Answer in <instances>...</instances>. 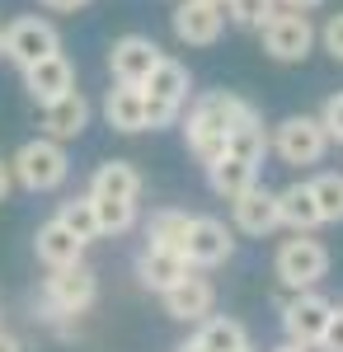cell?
I'll return each mask as SVG.
<instances>
[{
	"instance_id": "obj_31",
	"label": "cell",
	"mask_w": 343,
	"mask_h": 352,
	"mask_svg": "<svg viewBox=\"0 0 343 352\" xmlns=\"http://www.w3.org/2000/svg\"><path fill=\"white\" fill-rule=\"evenodd\" d=\"M315 38L324 43V52L334 56V61H343V10H339V14H329V19H324V28H320Z\"/></svg>"
},
{
	"instance_id": "obj_4",
	"label": "cell",
	"mask_w": 343,
	"mask_h": 352,
	"mask_svg": "<svg viewBox=\"0 0 343 352\" xmlns=\"http://www.w3.org/2000/svg\"><path fill=\"white\" fill-rule=\"evenodd\" d=\"M94 300H99V277L90 263L61 268L43 287V320H80Z\"/></svg>"
},
{
	"instance_id": "obj_11",
	"label": "cell",
	"mask_w": 343,
	"mask_h": 352,
	"mask_svg": "<svg viewBox=\"0 0 343 352\" xmlns=\"http://www.w3.org/2000/svg\"><path fill=\"white\" fill-rule=\"evenodd\" d=\"M329 310H334V300L320 296V292H291V300L282 305V333H287V343L315 348L324 324H329Z\"/></svg>"
},
{
	"instance_id": "obj_17",
	"label": "cell",
	"mask_w": 343,
	"mask_h": 352,
	"mask_svg": "<svg viewBox=\"0 0 343 352\" xmlns=\"http://www.w3.org/2000/svg\"><path fill=\"white\" fill-rule=\"evenodd\" d=\"M231 217H236V230L264 240V235L278 230V197H273L264 184H254V188H245L236 202H231Z\"/></svg>"
},
{
	"instance_id": "obj_36",
	"label": "cell",
	"mask_w": 343,
	"mask_h": 352,
	"mask_svg": "<svg viewBox=\"0 0 343 352\" xmlns=\"http://www.w3.org/2000/svg\"><path fill=\"white\" fill-rule=\"evenodd\" d=\"M278 5H282V10H301V14H306V10H315V5H324V0H278Z\"/></svg>"
},
{
	"instance_id": "obj_32",
	"label": "cell",
	"mask_w": 343,
	"mask_h": 352,
	"mask_svg": "<svg viewBox=\"0 0 343 352\" xmlns=\"http://www.w3.org/2000/svg\"><path fill=\"white\" fill-rule=\"evenodd\" d=\"M320 352H343V305H334L329 310V324H324V333H320Z\"/></svg>"
},
{
	"instance_id": "obj_22",
	"label": "cell",
	"mask_w": 343,
	"mask_h": 352,
	"mask_svg": "<svg viewBox=\"0 0 343 352\" xmlns=\"http://www.w3.org/2000/svg\"><path fill=\"white\" fill-rule=\"evenodd\" d=\"M226 155H236V160H245V164H264V155H268V127H264V118L254 109H245L240 113V122L226 132Z\"/></svg>"
},
{
	"instance_id": "obj_26",
	"label": "cell",
	"mask_w": 343,
	"mask_h": 352,
	"mask_svg": "<svg viewBox=\"0 0 343 352\" xmlns=\"http://www.w3.org/2000/svg\"><path fill=\"white\" fill-rule=\"evenodd\" d=\"M56 221H61L80 244L99 240V221H94V202H90V197H71V202H61V207H56Z\"/></svg>"
},
{
	"instance_id": "obj_27",
	"label": "cell",
	"mask_w": 343,
	"mask_h": 352,
	"mask_svg": "<svg viewBox=\"0 0 343 352\" xmlns=\"http://www.w3.org/2000/svg\"><path fill=\"white\" fill-rule=\"evenodd\" d=\"M311 197L320 207V221H343V174L329 169V174H315L311 179Z\"/></svg>"
},
{
	"instance_id": "obj_12",
	"label": "cell",
	"mask_w": 343,
	"mask_h": 352,
	"mask_svg": "<svg viewBox=\"0 0 343 352\" xmlns=\"http://www.w3.org/2000/svg\"><path fill=\"white\" fill-rule=\"evenodd\" d=\"M169 19H174V38L184 47H211L221 38V28H226L221 5H207V0H179Z\"/></svg>"
},
{
	"instance_id": "obj_38",
	"label": "cell",
	"mask_w": 343,
	"mask_h": 352,
	"mask_svg": "<svg viewBox=\"0 0 343 352\" xmlns=\"http://www.w3.org/2000/svg\"><path fill=\"white\" fill-rule=\"evenodd\" d=\"M273 352H311V348H296V343H278Z\"/></svg>"
},
{
	"instance_id": "obj_6",
	"label": "cell",
	"mask_w": 343,
	"mask_h": 352,
	"mask_svg": "<svg viewBox=\"0 0 343 352\" xmlns=\"http://www.w3.org/2000/svg\"><path fill=\"white\" fill-rule=\"evenodd\" d=\"M268 151H278V160L282 164H320L324 160V151H329V136L320 127V118L311 113H291L282 118L273 132H268Z\"/></svg>"
},
{
	"instance_id": "obj_39",
	"label": "cell",
	"mask_w": 343,
	"mask_h": 352,
	"mask_svg": "<svg viewBox=\"0 0 343 352\" xmlns=\"http://www.w3.org/2000/svg\"><path fill=\"white\" fill-rule=\"evenodd\" d=\"M207 5H226V0H207Z\"/></svg>"
},
{
	"instance_id": "obj_20",
	"label": "cell",
	"mask_w": 343,
	"mask_h": 352,
	"mask_svg": "<svg viewBox=\"0 0 343 352\" xmlns=\"http://www.w3.org/2000/svg\"><path fill=\"white\" fill-rule=\"evenodd\" d=\"M104 122L113 127V132H123V136L146 132V99H141V89L113 85V89L104 94Z\"/></svg>"
},
{
	"instance_id": "obj_5",
	"label": "cell",
	"mask_w": 343,
	"mask_h": 352,
	"mask_svg": "<svg viewBox=\"0 0 343 352\" xmlns=\"http://www.w3.org/2000/svg\"><path fill=\"white\" fill-rule=\"evenodd\" d=\"M273 272L287 292H315L329 272V249L311 235H291V240L278 244V258H273Z\"/></svg>"
},
{
	"instance_id": "obj_33",
	"label": "cell",
	"mask_w": 343,
	"mask_h": 352,
	"mask_svg": "<svg viewBox=\"0 0 343 352\" xmlns=\"http://www.w3.org/2000/svg\"><path fill=\"white\" fill-rule=\"evenodd\" d=\"M48 10H61V14H76V10H85L90 0H43Z\"/></svg>"
},
{
	"instance_id": "obj_30",
	"label": "cell",
	"mask_w": 343,
	"mask_h": 352,
	"mask_svg": "<svg viewBox=\"0 0 343 352\" xmlns=\"http://www.w3.org/2000/svg\"><path fill=\"white\" fill-rule=\"evenodd\" d=\"M315 118H320V127H324V136H329V141H343V89L324 99V109H320Z\"/></svg>"
},
{
	"instance_id": "obj_19",
	"label": "cell",
	"mask_w": 343,
	"mask_h": 352,
	"mask_svg": "<svg viewBox=\"0 0 343 352\" xmlns=\"http://www.w3.org/2000/svg\"><path fill=\"white\" fill-rule=\"evenodd\" d=\"M188 263H184V254H169V249H141V258H136V277H141V287L146 292H169V287H179L188 277Z\"/></svg>"
},
{
	"instance_id": "obj_40",
	"label": "cell",
	"mask_w": 343,
	"mask_h": 352,
	"mask_svg": "<svg viewBox=\"0 0 343 352\" xmlns=\"http://www.w3.org/2000/svg\"><path fill=\"white\" fill-rule=\"evenodd\" d=\"M0 56H5V47H0Z\"/></svg>"
},
{
	"instance_id": "obj_18",
	"label": "cell",
	"mask_w": 343,
	"mask_h": 352,
	"mask_svg": "<svg viewBox=\"0 0 343 352\" xmlns=\"http://www.w3.org/2000/svg\"><path fill=\"white\" fill-rule=\"evenodd\" d=\"M85 197H104V202H136L141 197V174L132 160H104L90 174V192Z\"/></svg>"
},
{
	"instance_id": "obj_25",
	"label": "cell",
	"mask_w": 343,
	"mask_h": 352,
	"mask_svg": "<svg viewBox=\"0 0 343 352\" xmlns=\"http://www.w3.org/2000/svg\"><path fill=\"white\" fill-rule=\"evenodd\" d=\"M188 212H179V207H160L156 217L146 221V240H151V249H169V254H184V235H188Z\"/></svg>"
},
{
	"instance_id": "obj_7",
	"label": "cell",
	"mask_w": 343,
	"mask_h": 352,
	"mask_svg": "<svg viewBox=\"0 0 343 352\" xmlns=\"http://www.w3.org/2000/svg\"><path fill=\"white\" fill-rule=\"evenodd\" d=\"M0 47H5V56H10L19 71H28L33 61L61 52V33H56V24L43 19V14H19V19H10V24L0 28Z\"/></svg>"
},
{
	"instance_id": "obj_37",
	"label": "cell",
	"mask_w": 343,
	"mask_h": 352,
	"mask_svg": "<svg viewBox=\"0 0 343 352\" xmlns=\"http://www.w3.org/2000/svg\"><path fill=\"white\" fill-rule=\"evenodd\" d=\"M174 352H202V348H198L193 338H184V343H179V348H174Z\"/></svg>"
},
{
	"instance_id": "obj_29",
	"label": "cell",
	"mask_w": 343,
	"mask_h": 352,
	"mask_svg": "<svg viewBox=\"0 0 343 352\" xmlns=\"http://www.w3.org/2000/svg\"><path fill=\"white\" fill-rule=\"evenodd\" d=\"M221 14H231L236 28H254V33H259L268 14H278V0H226Z\"/></svg>"
},
{
	"instance_id": "obj_3",
	"label": "cell",
	"mask_w": 343,
	"mask_h": 352,
	"mask_svg": "<svg viewBox=\"0 0 343 352\" xmlns=\"http://www.w3.org/2000/svg\"><path fill=\"white\" fill-rule=\"evenodd\" d=\"M188 89H193L188 66H184V61H174V56H160L156 71H151L146 85H141V99H146V127H151V132L179 122V113H184V104H188Z\"/></svg>"
},
{
	"instance_id": "obj_34",
	"label": "cell",
	"mask_w": 343,
	"mask_h": 352,
	"mask_svg": "<svg viewBox=\"0 0 343 352\" xmlns=\"http://www.w3.org/2000/svg\"><path fill=\"white\" fill-rule=\"evenodd\" d=\"M10 188H14V179H10V160H0V202L10 197Z\"/></svg>"
},
{
	"instance_id": "obj_35",
	"label": "cell",
	"mask_w": 343,
	"mask_h": 352,
	"mask_svg": "<svg viewBox=\"0 0 343 352\" xmlns=\"http://www.w3.org/2000/svg\"><path fill=\"white\" fill-rule=\"evenodd\" d=\"M0 352H24V343H19L10 329H0Z\"/></svg>"
},
{
	"instance_id": "obj_28",
	"label": "cell",
	"mask_w": 343,
	"mask_h": 352,
	"mask_svg": "<svg viewBox=\"0 0 343 352\" xmlns=\"http://www.w3.org/2000/svg\"><path fill=\"white\" fill-rule=\"evenodd\" d=\"M90 202H94L99 235H127L136 226V202H104V197H90Z\"/></svg>"
},
{
	"instance_id": "obj_15",
	"label": "cell",
	"mask_w": 343,
	"mask_h": 352,
	"mask_svg": "<svg viewBox=\"0 0 343 352\" xmlns=\"http://www.w3.org/2000/svg\"><path fill=\"white\" fill-rule=\"evenodd\" d=\"M33 254H38V263H43L48 272H61V268L85 263V244H80L56 217L38 226V235H33Z\"/></svg>"
},
{
	"instance_id": "obj_1",
	"label": "cell",
	"mask_w": 343,
	"mask_h": 352,
	"mask_svg": "<svg viewBox=\"0 0 343 352\" xmlns=\"http://www.w3.org/2000/svg\"><path fill=\"white\" fill-rule=\"evenodd\" d=\"M245 109L249 104L240 94H231V89H211L202 99H193V109L184 118V141H188V151L198 155V164H211L226 155V132L240 122Z\"/></svg>"
},
{
	"instance_id": "obj_9",
	"label": "cell",
	"mask_w": 343,
	"mask_h": 352,
	"mask_svg": "<svg viewBox=\"0 0 343 352\" xmlns=\"http://www.w3.org/2000/svg\"><path fill=\"white\" fill-rule=\"evenodd\" d=\"M160 43L156 38H146V33H123L113 47H108V71H113V85H132V89H141L146 85V76L156 71L160 61Z\"/></svg>"
},
{
	"instance_id": "obj_14",
	"label": "cell",
	"mask_w": 343,
	"mask_h": 352,
	"mask_svg": "<svg viewBox=\"0 0 343 352\" xmlns=\"http://www.w3.org/2000/svg\"><path fill=\"white\" fill-rule=\"evenodd\" d=\"M24 89H28L33 104H52L61 94H71V89H76V66H71V56L52 52V56H43V61H33L24 71Z\"/></svg>"
},
{
	"instance_id": "obj_16",
	"label": "cell",
	"mask_w": 343,
	"mask_h": 352,
	"mask_svg": "<svg viewBox=\"0 0 343 352\" xmlns=\"http://www.w3.org/2000/svg\"><path fill=\"white\" fill-rule=\"evenodd\" d=\"M85 127H90V99L80 89L61 94L52 104H43V136H52V141L66 146V141H80Z\"/></svg>"
},
{
	"instance_id": "obj_8",
	"label": "cell",
	"mask_w": 343,
	"mask_h": 352,
	"mask_svg": "<svg viewBox=\"0 0 343 352\" xmlns=\"http://www.w3.org/2000/svg\"><path fill=\"white\" fill-rule=\"evenodd\" d=\"M259 38H264V52L273 56V61L296 66V61H306L311 47H315V24H311V14H301V10H278V14L264 19Z\"/></svg>"
},
{
	"instance_id": "obj_21",
	"label": "cell",
	"mask_w": 343,
	"mask_h": 352,
	"mask_svg": "<svg viewBox=\"0 0 343 352\" xmlns=\"http://www.w3.org/2000/svg\"><path fill=\"white\" fill-rule=\"evenodd\" d=\"M273 197H278V226H287L291 235H311L315 226H324L315 197H311V184H287Z\"/></svg>"
},
{
	"instance_id": "obj_10",
	"label": "cell",
	"mask_w": 343,
	"mask_h": 352,
	"mask_svg": "<svg viewBox=\"0 0 343 352\" xmlns=\"http://www.w3.org/2000/svg\"><path fill=\"white\" fill-rule=\"evenodd\" d=\"M236 254V240H231V230H226V221L216 217H193L188 221V235H184V263L193 272L202 268H221L226 258Z\"/></svg>"
},
{
	"instance_id": "obj_24",
	"label": "cell",
	"mask_w": 343,
	"mask_h": 352,
	"mask_svg": "<svg viewBox=\"0 0 343 352\" xmlns=\"http://www.w3.org/2000/svg\"><path fill=\"white\" fill-rule=\"evenodd\" d=\"M207 184H211L216 197L236 202L245 188H254V184H259V169H254V164H245V160H236V155H221V160L207 164Z\"/></svg>"
},
{
	"instance_id": "obj_13",
	"label": "cell",
	"mask_w": 343,
	"mask_h": 352,
	"mask_svg": "<svg viewBox=\"0 0 343 352\" xmlns=\"http://www.w3.org/2000/svg\"><path fill=\"white\" fill-rule=\"evenodd\" d=\"M160 300H165V315H169V320H179V324H202L211 315V305H216V287H211L207 277L188 272L179 287L160 292Z\"/></svg>"
},
{
	"instance_id": "obj_2",
	"label": "cell",
	"mask_w": 343,
	"mask_h": 352,
	"mask_svg": "<svg viewBox=\"0 0 343 352\" xmlns=\"http://www.w3.org/2000/svg\"><path fill=\"white\" fill-rule=\"evenodd\" d=\"M10 179L28 192H56L71 179V155H66V146L52 141V136H33V141H24L14 151Z\"/></svg>"
},
{
	"instance_id": "obj_23",
	"label": "cell",
	"mask_w": 343,
	"mask_h": 352,
	"mask_svg": "<svg viewBox=\"0 0 343 352\" xmlns=\"http://www.w3.org/2000/svg\"><path fill=\"white\" fill-rule=\"evenodd\" d=\"M193 343L202 352H249V333L231 315H207L198 324V333H193Z\"/></svg>"
}]
</instances>
